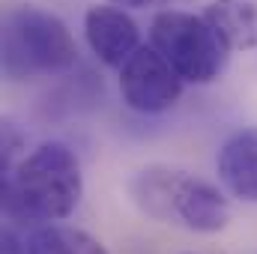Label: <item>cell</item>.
<instances>
[{
	"mask_svg": "<svg viewBox=\"0 0 257 254\" xmlns=\"http://www.w3.org/2000/svg\"><path fill=\"white\" fill-rule=\"evenodd\" d=\"M84 194L81 165L66 144H42L3 171V212L9 221L51 224L75 212Z\"/></svg>",
	"mask_w": 257,
	"mask_h": 254,
	"instance_id": "obj_1",
	"label": "cell"
},
{
	"mask_svg": "<svg viewBox=\"0 0 257 254\" xmlns=\"http://www.w3.org/2000/svg\"><path fill=\"white\" fill-rule=\"evenodd\" d=\"M128 194L144 215L162 224H183L194 233H218L230 221V206L215 186L165 165L138 171Z\"/></svg>",
	"mask_w": 257,
	"mask_h": 254,
	"instance_id": "obj_2",
	"label": "cell"
},
{
	"mask_svg": "<svg viewBox=\"0 0 257 254\" xmlns=\"http://www.w3.org/2000/svg\"><path fill=\"white\" fill-rule=\"evenodd\" d=\"M0 63L6 81L63 75L78 63V45L63 21L36 6H18L3 18Z\"/></svg>",
	"mask_w": 257,
	"mask_h": 254,
	"instance_id": "obj_3",
	"label": "cell"
},
{
	"mask_svg": "<svg viewBox=\"0 0 257 254\" xmlns=\"http://www.w3.org/2000/svg\"><path fill=\"white\" fill-rule=\"evenodd\" d=\"M150 39L153 48L162 51V57L189 84L215 81L230 57V48L218 36V30L203 15H192L183 9L159 12L150 24Z\"/></svg>",
	"mask_w": 257,
	"mask_h": 254,
	"instance_id": "obj_4",
	"label": "cell"
},
{
	"mask_svg": "<svg viewBox=\"0 0 257 254\" xmlns=\"http://www.w3.org/2000/svg\"><path fill=\"white\" fill-rule=\"evenodd\" d=\"M120 93L132 111L162 114L183 96V78L156 48H138L120 66Z\"/></svg>",
	"mask_w": 257,
	"mask_h": 254,
	"instance_id": "obj_5",
	"label": "cell"
},
{
	"mask_svg": "<svg viewBox=\"0 0 257 254\" xmlns=\"http://www.w3.org/2000/svg\"><path fill=\"white\" fill-rule=\"evenodd\" d=\"M84 33L90 51L111 69H120L141 48V30L123 6H90L84 15Z\"/></svg>",
	"mask_w": 257,
	"mask_h": 254,
	"instance_id": "obj_6",
	"label": "cell"
},
{
	"mask_svg": "<svg viewBox=\"0 0 257 254\" xmlns=\"http://www.w3.org/2000/svg\"><path fill=\"white\" fill-rule=\"evenodd\" d=\"M218 180L233 197L257 203V129H242L218 153Z\"/></svg>",
	"mask_w": 257,
	"mask_h": 254,
	"instance_id": "obj_7",
	"label": "cell"
},
{
	"mask_svg": "<svg viewBox=\"0 0 257 254\" xmlns=\"http://www.w3.org/2000/svg\"><path fill=\"white\" fill-rule=\"evenodd\" d=\"M203 18L218 30L230 51L257 48V0H212Z\"/></svg>",
	"mask_w": 257,
	"mask_h": 254,
	"instance_id": "obj_8",
	"label": "cell"
},
{
	"mask_svg": "<svg viewBox=\"0 0 257 254\" xmlns=\"http://www.w3.org/2000/svg\"><path fill=\"white\" fill-rule=\"evenodd\" d=\"M27 254H108V248L87 230L66 227V224H45L30 233Z\"/></svg>",
	"mask_w": 257,
	"mask_h": 254,
	"instance_id": "obj_9",
	"label": "cell"
},
{
	"mask_svg": "<svg viewBox=\"0 0 257 254\" xmlns=\"http://www.w3.org/2000/svg\"><path fill=\"white\" fill-rule=\"evenodd\" d=\"M24 150V135L18 132L15 123H3V171H9V168H15L18 165V153Z\"/></svg>",
	"mask_w": 257,
	"mask_h": 254,
	"instance_id": "obj_10",
	"label": "cell"
},
{
	"mask_svg": "<svg viewBox=\"0 0 257 254\" xmlns=\"http://www.w3.org/2000/svg\"><path fill=\"white\" fill-rule=\"evenodd\" d=\"M3 254H27V242H21L15 230H3Z\"/></svg>",
	"mask_w": 257,
	"mask_h": 254,
	"instance_id": "obj_11",
	"label": "cell"
},
{
	"mask_svg": "<svg viewBox=\"0 0 257 254\" xmlns=\"http://www.w3.org/2000/svg\"><path fill=\"white\" fill-rule=\"evenodd\" d=\"M114 6H123V9H144V6H150L153 0H111Z\"/></svg>",
	"mask_w": 257,
	"mask_h": 254,
	"instance_id": "obj_12",
	"label": "cell"
}]
</instances>
